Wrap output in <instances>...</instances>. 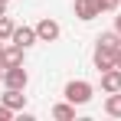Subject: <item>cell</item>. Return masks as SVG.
<instances>
[{
	"label": "cell",
	"mask_w": 121,
	"mask_h": 121,
	"mask_svg": "<svg viewBox=\"0 0 121 121\" xmlns=\"http://www.w3.org/2000/svg\"><path fill=\"white\" fill-rule=\"evenodd\" d=\"M52 118H56V121H72V118H75V105H72V101L56 105V108H52Z\"/></svg>",
	"instance_id": "10"
},
{
	"label": "cell",
	"mask_w": 121,
	"mask_h": 121,
	"mask_svg": "<svg viewBox=\"0 0 121 121\" xmlns=\"http://www.w3.org/2000/svg\"><path fill=\"white\" fill-rule=\"evenodd\" d=\"M3 7H7V3H3V0H0V17H3Z\"/></svg>",
	"instance_id": "19"
},
{
	"label": "cell",
	"mask_w": 121,
	"mask_h": 121,
	"mask_svg": "<svg viewBox=\"0 0 121 121\" xmlns=\"http://www.w3.org/2000/svg\"><path fill=\"white\" fill-rule=\"evenodd\" d=\"M105 115H111V118H121V92H111V95L105 98Z\"/></svg>",
	"instance_id": "11"
},
{
	"label": "cell",
	"mask_w": 121,
	"mask_h": 121,
	"mask_svg": "<svg viewBox=\"0 0 121 121\" xmlns=\"http://www.w3.org/2000/svg\"><path fill=\"white\" fill-rule=\"evenodd\" d=\"M3 85H7V88H26V85H30L26 69H23V65H7V72H3Z\"/></svg>",
	"instance_id": "3"
},
{
	"label": "cell",
	"mask_w": 121,
	"mask_h": 121,
	"mask_svg": "<svg viewBox=\"0 0 121 121\" xmlns=\"http://www.w3.org/2000/svg\"><path fill=\"white\" fill-rule=\"evenodd\" d=\"M115 65H118V69H121V49H118V52H115Z\"/></svg>",
	"instance_id": "17"
},
{
	"label": "cell",
	"mask_w": 121,
	"mask_h": 121,
	"mask_svg": "<svg viewBox=\"0 0 121 121\" xmlns=\"http://www.w3.org/2000/svg\"><path fill=\"white\" fill-rule=\"evenodd\" d=\"M3 72H7V65H3V59H0V82H3Z\"/></svg>",
	"instance_id": "18"
},
{
	"label": "cell",
	"mask_w": 121,
	"mask_h": 121,
	"mask_svg": "<svg viewBox=\"0 0 121 121\" xmlns=\"http://www.w3.org/2000/svg\"><path fill=\"white\" fill-rule=\"evenodd\" d=\"M101 92L105 95H111V92H121V69H108V72H101Z\"/></svg>",
	"instance_id": "7"
},
{
	"label": "cell",
	"mask_w": 121,
	"mask_h": 121,
	"mask_svg": "<svg viewBox=\"0 0 121 121\" xmlns=\"http://www.w3.org/2000/svg\"><path fill=\"white\" fill-rule=\"evenodd\" d=\"M72 10H75V17H79V20H95V17H101V10H98V3H95V0H75V3H72Z\"/></svg>",
	"instance_id": "6"
},
{
	"label": "cell",
	"mask_w": 121,
	"mask_h": 121,
	"mask_svg": "<svg viewBox=\"0 0 121 121\" xmlns=\"http://www.w3.org/2000/svg\"><path fill=\"white\" fill-rule=\"evenodd\" d=\"M115 52H118V49H108V46H98V43H95V52H92V62H95V69H98V72H108V69H115Z\"/></svg>",
	"instance_id": "2"
},
{
	"label": "cell",
	"mask_w": 121,
	"mask_h": 121,
	"mask_svg": "<svg viewBox=\"0 0 121 121\" xmlns=\"http://www.w3.org/2000/svg\"><path fill=\"white\" fill-rule=\"evenodd\" d=\"M10 43H17V46H23V49H30L33 43H39L36 26H17V30H13V36H10Z\"/></svg>",
	"instance_id": "5"
},
{
	"label": "cell",
	"mask_w": 121,
	"mask_h": 121,
	"mask_svg": "<svg viewBox=\"0 0 121 121\" xmlns=\"http://www.w3.org/2000/svg\"><path fill=\"white\" fill-rule=\"evenodd\" d=\"M0 52H3V39H0Z\"/></svg>",
	"instance_id": "20"
},
{
	"label": "cell",
	"mask_w": 121,
	"mask_h": 121,
	"mask_svg": "<svg viewBox=\"0 0 121 121\" xmlns=\"http://www.w3.org/2000/svg\"><path fill=\"white\" fill-rule=\"evenodd\" d=\"M3 3H10V0H3Z\"/></svg>",
	"instance_id": "21"
},
{
	"label": "cell",
	"mask_w": 121,
	"mask_h": 121,
	"mask_svg": "<svg viewBox=\"0 0 121 121\" xmlns=\"http://www.w3.org/2000/svg\"><path fill=\"white\" fill-rule=\"evenodd\" d=\"M115 30L121 33V10H118V17H115Z\"/></svg>",
	"instance_id": "16"
},
{
	"label": "cell",
	"mask_w": 121,
	"mask_h": 121,
	"mask_svg": "<svg viewBox=\"0 0 121 121\" xmlns=\"http://www.w3.org/2000/svg\"><path fill=\"white\" fill-rule=\"evenodd\" d=\"M0 101L7 105V108H13V111H23V105H26V95H23V88H7Z\"/></svg>",
	"instance_id": "8"
},
{
	"label": "cell",
	"mask_w": 121,
	"mask_h": 121,
	"mask_svg": "<svg viewBox=\"0 0 121 121\" xmlns=\"http://www.w3.org/2000/svg\"><path fill=\"white\" fill-rule=\"evenodd\" d=\"M0 59H3V65H23V46H3V52H0Z\"/></svg>",
	"instance_id": "9"
},
{
	"label": "cell",
	"mask_w": 121,
	"mask_h": 121,
	"mask_svg": "<svg viewBox=\"0 0 121 121\" xmlns=\"http://www.w3.org/2000/svg\"><path fill=\"white\" fill-rule=\"evenodd\" d=\"M13 30H17V26H13L10 17H0V39H10V36H13Z\"/></svg>",
	"instance_id": "13"
},
{
	"label": "cell",
	"mask_w": 121,
	"mask_h": 121,
	"mask_svg": "<svg viewBox=\"0 0 121 121\" xmlns=\"http://www.w3.org/2000/svg\"><path fill=\"white\" fill-rule=\"evenodd\" d=\"M10 118H13V108H7V105L0 101V121H10Z\"/></svg>",
	"instance_id": "15"
},
{
	"label": "cell",
	"mask_w": 121,
	"mask_h": 121,
	"mask_svg": "<svg viewBox=\"0 0 121 121\" xmlns=\"http://www.w3.org/2000/svg\"><path fill=\"white\" fill-rule=\"evenodd\" d=\"M95 43H98V46H108V49H121V33H118V30H111V33H101Z\"/></svg>",
	"instance_id": "12"
},
{
	"label": "cell",
	"mask_w": 121,
	"mask_h": 121,
	"mask_svg": "<svg viewBox=\"0 0 121 121\" xmlns=\"http://www.w3.org/2000/svg\"><path fill=\"white\" fill-rule=\"evenodd\" d=\"M59 33H62V30H59V23H56V20H49V17L36 23V36H39V43H56V39H59Z\"/></svg>",
	"instance_id": "4"
},
{
	"label": "cell",
	"mask_w": 121,
	"mask_h": 121,
	"mask_svg": "<svg viewBox=\"0 0 121 121\" xmlns=\"http://www.w3.org/2000/svg\"><path fill=\"white\" fill-rule=\"evenodd\" d=\"M95 3H98V10H101V13H115L121 0H95Z\"/></svg>",
	"instance_id": "14"
},
{
	"label": "cell",
	"mask_w": 121,
	"mask_h": 121,
	"mask_svg": "<svg viewBox=\"0 0 121 121\" xmlns=\"http://www.w3.org/2000/svg\"><path fill=\"white\" fill-rule=\"evenodd\" d=\"M92 82H85V79H72L69 85H65V101H72V105H85V101H92Z\"/></svg>",
	"instance_id": "1"
}]
</instances>
